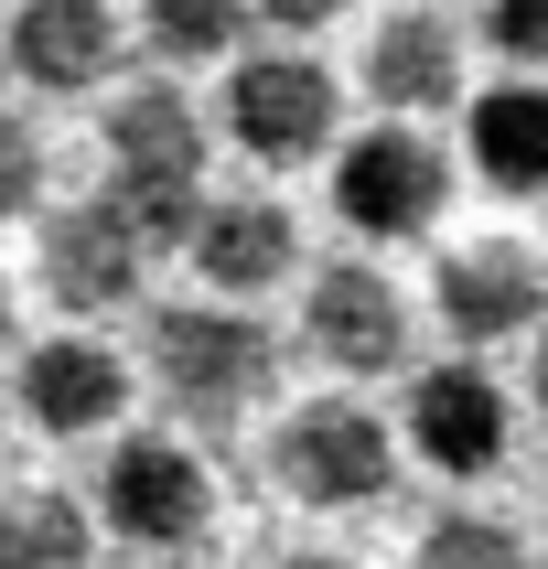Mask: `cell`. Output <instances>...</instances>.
<instances>
[{"label": "cell", "mask_w": 548, "mask_h": 569, "mask_svg": "<svg viewBox=\"0 0 548 569\" xmlns=\"http://www.w3.org/2000/svg\"><path fill=\"white\" fill-rule=\"evenodd\" d=\"M108 204L151 248H183L193 204H205V119H193V97L140 87L108 108Z\"/></svg>", "instance_id": "1"}, {"label": "cell", "mask_w": 548, "mask_h": 569, "mask_svg": "<svg viewBox=\"0 0 548 569\" xmlns=\"http://www.w3.org/2000/svg\"><path fill=\"white\" fill-rule=\"evenodd\" d=\"M280 377V345L258 333L248 312H226V301H161L151 312V387L193 430H226V419H248Z\"/></svg>", "instance_id": "2"}, {"label": "cell", "mask_w": 548, "mask_h": 569, "mask_svg": "<svg viewBox=\"0 0 548 569\" xmlns=\"http://www.w3.org/2000/svg\"><path fill=\"white\" fill-rule=\"evenodd\" d=\"M269 473L301 495V506H377L398 483V430H387L366 398H301V409L269 430Z\"/></svg>", "instance_id": "3"}, {"label": "cell", "mask_w": 548, "mask_h": 569, "mask_svg": "<svg viewBox=\"0 0 548 569\" xmlns=\"http://www.w3.org/2000/svg\"><path fill=\"white\" fill-rule=\"evenodd\" d=\"M451 204V161L419 140V129H366L345 161H333V216L355 237H430Z\"/></svg>", "instance_id": "4"}, {"label": "cell", "mask_w": 548, "mask_h": 569, "mask_svg": "<svg viewBox=\"0 0 548 569\" xmlns=\"http://www.w3.org/2000/svg\"><path fill=\"white\" fill-rule=\"evenodd\" d=\"M97 516L129 548H193L216 527V483H205V462L183 441H119L108 473H97Z\"/></svg>", "instance_id": "5"}, {"label": "cell", "mask_w": 548, "mask_h": 569, "mask_svg": "<svg viewBox=\"0 0 548 569\" xmlns=\"http://www.w3.org/2000/svg\"><path fill=\"white\" fill-rule=\"evenodd\" d=\"M226 129H237V151L269 161V172L333 151V76H322L312 54H248L237 87H226Z\"/></svg>", "instance_id": "6"}, {"label": "cell", "mask_w": 548, "mask_h": 569, "mask_svg": "<svg viewBox=\"0 0 548 569\" xmlns=\"http://www.w3.org/2000/svg\"><path fill=\"white\" fill-rule=\"evenodd\" d=\"M301 345L333 366V377H398L409 366V301L387 269L345 258V269H322L312 301H301Z\"/></svg>", "instance_id": "7"}, {"label": "cell", "mask_w": 548, "mask_h": 569, "mask_svg": "<svg viewBox=\"0 0 548 569\" xmlns=\"http://www.w3.org/2000/svg\"><path fill=\"white\" fill-rule=\"evenodd\" d=\"M398 441L430 462V473L451 483H474L506 462V387L484 377V366H430V377L409 387V430Z\"/></svg>", "instance_id": "8"}, {"label": "cell", "mask_w": 548, "mask_h": 569, "mask_svg": "<svg viewBox=\"0 0 548 569\" xmlns=\"http://www.w3.org/2000/svg\"><path fill=\"white\" fill-rule=\"evenodd\" d=\"M140 258H151V237L108 193L97 204H64L43 226V290H54L64 312H119V301H140Z\"/></svg>", "instance_id": "9"}, {"label": "cell", "mask_w": 548, "mask_h": 569, "mask_svg": "<svg viewBox=\"0 0 548 569\" xmlns=\"http://www.w3.org/2000/svg\"><path fill=\"white\" fill-rule=\"evenodd\" d=\"M0 64L43 97H87L119 64V22H108V0H22L0 22Z\"/></svg>", "instance_id": "10"}, {"label": "cell", "mask_w": 548, "mask_h": 569, "mask_svg": "<svg viewBox=\"0 0 548 569\" xmlns=\"http://www.w3.org/2000/svg\"><path fill=\"white\" fill-rule=\"evenodd\" d=\"M183 248H193V280L216 290V301H248V290H280V269L301 258V237H290V204L226 193V204H193Z\"/></svg>", "instance_id": "11"}, {"label": "cell", "mask_w": 548, "mask_h": 569, "mask_svg": "<svg viewBox=\"0 0 548 569\" xmlns=\"http://www.w3.org/2000/svg\"><path fill=\"white\" fill-rule=\"evenodd\" d=\"M548 301V269L516 237H484V248H451L441 258V322L451 345H506V333H527Z\"/></svg>", "instance_id": "12"}, {"label": "cell", "mask_w": 548, "mask_h": 569, "mask_svg": "<svg viewBox=\"0 0 548 569\" xmlns=\"http://www.w3.org/2000/svg\"><path fill=\"white\" fill-rule=\"evenodd\" d=\"M22 409L54 430V441H76V430H108V419L129 409V366L108 345H87V333H54V345L22 355Z\"/></svg>", "instance_id": "13"}, {"label": "cell", "mask_w": 548, "mask_h": 569, "mask_svg": "<svg viewBox=\"0 0 548 569\" xmlns=\"http://www.w3.org/2000/svg\"><path fill=\"white\" fill-rule=\"evenodd\" d=\"M366 97L387 108H451L462 97V32L451 11H387L366 43Z\"/></svg>", "instance_id": "14"}, {"label": "cell", "mask_w": 548, "mask_h": 569, "mask_svg": "<svg viewBox=\"0 0 548 569\" xmlns=\"http://www.w3.org/2000/svg\"><path fill=\"white\" fill-rule=\"evenodd\" d=\"M474 172L495 193H538L548 183V87H538V76L474 97Z\"/></svg>", "instance_id": "15"}, {"label": "cell", "mask_w": 548, "mask_h": 569, "mask_svg": "<svg viewBox=\"0 0 548 569\" xmlns=\"http://www.w3.org/2000/svg\"><path fill=\"white\" fill-rule=\"evenodd\" d=\"M97 559V527L76 495H0V569H87Z\"/></svg>", "instance_id": "16"}, {"label": "cell", "mask_w": 548, "mask_h": 569, "mask_svg": "<svg viewBox=\"0 0 548 569\" xmlns=\"http://www.w3.org/2000/svg\"><path fill=\"white\" fill-rule=\"evenodd\" d=\"M140 32H151L161 64H216V54H237L248 0H140Z\"/></svg>", "instance_id": "17"}, {"label": "cell", "mask_w": 548, "mask_h": 569, "mask_svg": "<svg viewBox=\"0 0 548 569\" xmlns=\"http://www.w3.org/2000/svg\"><path fill=\"white\" fill-rule=\"evenodd\" d=\"M419 569H527L506 516H441L430 538H419Z\"/></svg>", "instance_id": "18"}, {"label": "cell", "mask_w": 548, "mask_h": 569, "mask_svg": "<svg viewBox=\"0 0 548 569\" xmlns=\"http://www.w3.org/2000/svg\"><path fill=\"white\" fill-rule=\"evenodd\" d=\"M484 32H495V54L548 64V0H484Z\"/></svg>", "instance_id": "19"}, {"label": "cell", "mask_w": 548, "mask_h": 569, "mask_svg": "<svg viewBox=\"0 0 548 569\" xmlns=\"http://www.w3.org/2000/svg\"><path fill=\"white\" fill-rule=\"evenodd\" d=\"M32 183H43V151H32V129H22V119H0V216H22Z\"/></svg>", "instance_id": "20"}, {"label": "cell", "mask_w": 548, "mask_h": 569, "mask_svg": "<svg viewBox=\"0 0 548 569\" xmlns=\"http://www.w3.org/2000/svg\"><path fill=\"white\" fill-rule=\"evenodd\" d=\"M248 11H258V22H280V32H322L345 0H248Z\"/></svg>", "instance_id": "21"}, {"label": "cell", "mask_w": 548, "mask_h": 569, "mask_svg": "<svg viewBox=\"0 0 548 569\" xmlns=\"http://www.w3.org/2000/svg\"><path fill=\"white\" fill-rule=\"evenodd\" d=\"M527 387H538V419H548V333H538V377H527Z\"/></svg>", "instance_id": "22"}, {"label": "cell", "mask_w": 548, "mask_h": 569, "mask_svg": "<svg viewBox=\"0 0 548 569\" xmlns=\"http://www.w3.org/2000/svg\"><path fill=\"white\" fill-rule=\"evenodd\" d=\"M0 345H11V280H0Z\"/></svg>", "instance_id": "23"}, {"label": "cell", "mask_w": 548, "mask_h": 569, "mask_svg": "<svg viewBox=\"0 0 548 569\" xmlns=\"http://www.w3.org/2000/svg\"><path fill=\"white\" fill-rule=\"evenodd\" d=\"M290 569H355V559H290Z\"/></svg>", "instance_id": "24"}]
</instances>
